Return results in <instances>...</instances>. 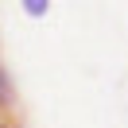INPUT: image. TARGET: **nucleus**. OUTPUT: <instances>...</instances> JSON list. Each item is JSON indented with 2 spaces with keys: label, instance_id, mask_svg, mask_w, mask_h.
Returning <instances> with one entry per match:
<instances>
[{
  "label": "nucleus",
  "instance_id": "1",
  "mask_svg": "<svg viewBox=\"0 0 128 128\" xmlns=\"http://www.w3.org/2000/svg\"><path fill=\"white\" fill-rule=\"evenodd\" d=\"M0 120H24V112H20V93H16V82H12L4 58H0Z\"/></svg>",
  "mask_w": 128,
  "mask_h": 128
},
{
  "label": "nucleus",
  "instance_id": "2",
  "mask_svg": "<svg viewBox=\"0 0 128 128\" xmlns=\"http://www.w3.org/2000/svg\"><path fill=\"white\" fill-rule=\"evenodd\" d=\"M20 8H24V16H31V20H43L50 12V0H20Z\"/></svg>",
  "mask_w": 128,
  "mask_h": 128
},
{
  "label": "nucleus",
  "instance_id": "3",
  "mask_svg": "<svg viewBox=\"0 0 128 128\" xmlns=\"http://www.w3.org/2000/svg\"><path fill=\"white\" fill-rule=\"evenodd\" d=\"M0 128H24V120H0Z\"/></svg>",
  "mask_w": 128,
  "mask_h": 128
}]
</instances>
